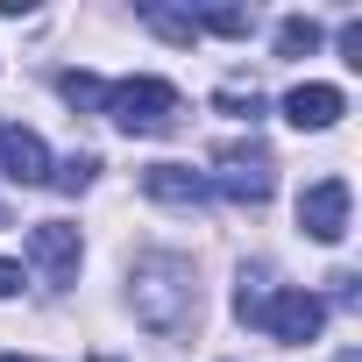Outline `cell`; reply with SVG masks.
<instances>
[{
  "instance_id": "1",
  "label": "cell",
  "mask_w": 362,
  "mask_h": 362,
  "mask_svg": "<svg viewBox=\"0 0 362 362\" xmlns=\"http://www.w3.org/2000/svg\"><path fill=\"white\" fill-rule=\"evenodd\" d=\"M128 298H135V320L149 334H185L199 320V277L170 249H149V256L128 263Z\"/></svg>"
},
{
  "instance_id": "2",
  "label": "cell",
  "mask_w": 362,
  "mask_h": 362,
  "mask_svg": "<svg viewBox=\"0 0 362 362\" xmlns=\"http://www.w3.org/2000/svg\"><path fill=\"white\" fill-rule=\"evenodd\" d=\"M121 135H170L177 114H185V100H177L170 78H121L107 86V107H100Z\"/></svg>"
},
{
  "instance_id": "3",
  "label": "cell",
  "mask_w": 362,
  "mask_h": 362,
  "mask_svg": "<svg viewBox=\"0 0 362 362\" xmlns=\"http://www.w3.org/2000/svg\"><path fill=\"white\" fill-rule=\"evenodd\" d=\"M214 177H206V192H221V199H235V206H263L270 192H277V163L256 149V142H228V149H214Z\"/></svg>"
},
{
  "instance_id": "4",
  "label": "cell",
  "mask_w": 362,
  "mask_h": 362,
  "mask_svg": "<svg viewBox=\"0 0 362 362\" xmlns=\"http://www.w3.org/2000/svg\"><path fill=\"white\" fill-rule=\"evenodd\" d=\"M256 327H263L270 341H313V334L327 327V298H313V291L284 284V291H270V298H263Z\"/></svg>"
},
{
  "instance_id": "5",
  "label": "cell",
  "mask_w": 362,
  "mask_h": 362,
  "mask_svg": "<svg viewBox=\"0 0 362 362\" xmlns=\"http://www.w3.org/2000/svg\"><path fill=\"white\" fill-rule=\"evenodd\" d=\"M298 228L313 242H341L348 235V177H320L298 192Z\"/></svg>"
},
{
  "instance_id": "6",
  "label": "cell",
  "mask_w": 362,
  "mask_h": 362,
  "mask_svg": "<svg viewBox=\"0 0 362 362\" xmlns=\"http://www.w3.org/2000/svg\"><path fill=\"white\" fill-rule=\"evenodd\" d=\"M78 228H64V221H43V228H29V263L50 277V284H71L78 277Z\"/></svg>"
},
{
  "instance_id": "7",
  "label": "cell",
  "mask_w": 362,
  "mask_h": 362,
  "mask_svg": "<svg viewBox=\"0 0 362 362\" xmlns=\"http://www.w3.org/2000/svg\"><path fill=\"white\" fill-rule=\"evenodd\" d=\"M0 177L15 185H50V149L36 128H0Z\"/></svg>"
},
{
  "instance_id": "8",
  "label": "cell",
  "mask_w": 362,
  "mask_h": 362,
  "mask_svg": "<svg viewBox=\"0 0 362 362\" xmlns=\"http://www.w3.org/2000/svg\"><path fill=\"white\" fill-rule=\"evenodd\" d=\"M142 192L163 199V206H206V177L192 163H149L142 170Z\"/></svg>"
},
{
  "instance_id": "9",
  "label": "cell",
  "mask_w": 362,
  "mask_h": 362,
  "mask_svg": "<svg viewBox=\"0 0 362 362\" xmlns=\"http://www.w3.org/2000/svg\"><path fill=\"white\" fill-rule=\"evenodd\" d=\"M341 114H348L341 86H291V93H284V121H291V128H334Z\"/></svg>"
},
{
  "instance_id": "10",
  "label": "cell",
  "mask_w": 362,
  "mask_h": 362,
  "mask_svg": "<svg viewBox=\"0 0 362 362\" xmlns=\"http://www.w3.org/2000/svg\"><path fill=\"white\" fill-rule=\"evenodd\" d=\"M320 50V22L313 15H284L277 22V57H313Z\"/></svg>"
},
{
  "instance_id": "11",
  "label": "cell",
  "mask_w": 362,
  "mask_h": 362,
  "mask_svg": "<svg viewBox=\"0 0 362 362\" xmlns=\"http://www.w3.org/2000/svg\"><path fill=\"white\" fill-rule=\"evenodd\" d=\"M57 93H64L78 114H100V107H107V86H100L93 71H64V78H57Z\"/></svg>"
},
{
  "instance_id": "12",
  "label": "cell",
  "mask_w": 362,
  "mask_h": 362,
  "mask_svg": "<svg viewBox=\"0 0 362 362\" xmlns=\"http://www.w3.org/2000/svg\"><path fill=\"white\" fill-rule=\"evenodd\" d=\"M93 177H100V156H93V149H78V156H64V163L50 170V185H57V192H86Z\"/></svg>"
},
{
  "instance_id": "13",
  "label": "cell",
  "mask_w": 362,
  "mask_h": 362,
  "mask_svg": "<svg viewBox=\"0 0 362 362\" xmlns=\"http://www.w3.org/2000/svg\"><path fill=\"white\" fill-rule=\"evenodd\" d=\"M263 298H270V270H242V284H235V313L256 327V313H263Z\"/></svg>"
},
{
  "instance_id": "14",
  "label": "cell",
  "mask_w": 362,
  "mask_h": 362,
  "mask_svg": "<svg viewBox=\"0 0 362 362\" xmlns=\"http://www.w3.org/2000/svg\"><path fill=\"white\" fill-rule=\"evenodd\" d=\"M142 22H149L163 43H192V36H199V22H192V15H170V8H142Z\"/></svg>"
},
{
  "instance_id": "15",
  "label": "cell",
  "mask_w": 362,
  "mask_h": 362,
  "mask_svg": "<svg viewBox=\"0 0 362 362\" xmlns=\"http://www.w3.org/2000/svg\"><path fill=\"white\" fill-rule=\"evenodd\" d=\"M199 29H214V36H249L256 29V15L249 8H206V15H192Z\"/></svg>"
},
{
  "instance_id": "16",
  "label": "cell",
  "mask_w": 362,
  "mask_h": 362,
  "mask_svg": "<svg viewBox=\"0 0 362 362\" xmlns=\"http://www.w3.org/2000/svg\"><path fill=\"white\" fill-rule=\"evenodd\" d=\"M221 107H228V114H235V121H256V114H263V93H256V86H242V78H235V86H221Z\"/></svg>"
},
{
  "instance_id": "17",
  "label": "cell",
  "mask_w": 362,
  "mask_h": 362,
  "mask_svg": "<svg viewBox=\"0 0 362 362\" xmlns=\"http://www.w3.org/2000/svg\"><path fill=\"white\" fill-rule=\"evenodd\" d=\"M341 57L362 71V22H341Z\"/></svg>"
},
{
  "instance_id": "18",
  "label": "cell",
  "mask_w": 362,
  "mask_h": 362,
  "mask_svg": "<svg viewBox=\"0 0 362 362\" xmlns=\"http://www.w3.org/2000/svg\"><path fill=\"white\" fill-rule=\"evenodd\" d=\"M29 277H22V263H8V256H0V298H15Z\"/></svg>"
},
{
  "instance_id": "19",
  "label": "cell",
  "mask_w": 362,
  "mask_h": 362,
  "mask_svg": "<svg viewBox=\"0 0 362 362\" xmlns=\"http://www.w3.org/2000/svg\"><path fill=\"white\" fill-rule=\"evenodd\" d=\"M334 298H341V305H355V298H362V284H355V270H341V277H334Z\"/></svg>"
},
{
  "instance_id": "20",
  "label": "cell",
  "mask_w": 362,
  "mask_h": 362,
  "mask_svg": "<svg viewBox=\"0 0 362 362\" xmlns=\"http://www.w3.org/2000/svg\"><path fill=\"white\" fill-rule=\"evenodd\" d=\"M334 362H362V348H341V355H334Z\"/></svg>"
},
{
  "instance_id": "21",
  "label": "cell",
  "mask_w": 362,
  "mask_h": 362,
  "mask_svg": "<svg viewBox=\"0 0 362 362\" xmlns=\"http://www.w3.org/2000/svg\"><path fill=\"white\" fill-rule=\"evenodd\" d=\"M0 362H29V355H0Z\"/></svg>"
},
{
  "instance_id": "22",
  "label": "cell",
  "mask_w": 362,
  "mask_h": 362,
  "mask_svg": "<svg viewBox=\"0 0 362 362\" xmlns=\"http://www.w3.org/2000/svg\"><path fill=\"white\" fill-rule=\"evenodd\" d=\"M93 362H114V355H93Z\"/></svg>"
}]
</instances>
